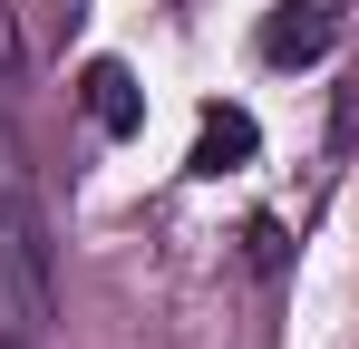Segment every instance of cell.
<instances>
[{"instance_id":"3957f363","label":"cell","mask_w":359,"mask_h":349,"mask_svg":"<svg viewBox=\"0 0 359 349\" xmlns=\"http://www.w3.org/2000/svg\"><path fill=\"white\" fill-rule=\"evenodd\" d=\"M78 97H88V116H97V126H107V136H136V126H146V88H136V78H126L117 58H97V68H88V78H78Z\"/></svg>"},{"instance_id":"277c9868","label":"cell","mask_w":359,"mask_h":349,"mask_svg":"<svg viewBox=\"0 0 359 349\" xmlns=\"http://www.w3.org/2000/svg\"><path fill=\"white\" fill-rule=\"evenodd\" d=\"M252 116L243 107H204V136H194V174H233V165H252Z\"/></svg>"},{"instance_id":"5b68a950","label":"cell","mask_w":359,"mask_h":349,"mask_svg":"<svg viewBox=\"0 0 359 349\" xmlns=\"http://www.w3.org/2000/svg\"><path fill=\"white\" fill-rule=\"evenodd\" d=\"M0 78H10V29H0Z\"/></svg>"},{"instance_id":"7a4b0ae2","label":"cell","mask_w":359,"mask_h":349,"mask_svg":"<svg viewBox=\"0 0 359 349\" xmlns=\"http://www.w3.org/2000/svg\"><path fill=\"white\" fill-rule=\"evenodd\" d=\"M330 39H340V0H282V10L262 20V58H282V68L320 58Z\"/></svg>"},{"instance_id":"6da1fadb","label":"cell","mask_w":359,"mask_h":349,"mask_svg":"<svg viewBox=\"0 0 359 349\" xmlns=\"http://www.w3.org/2000/svg\"><path fill=\"white\" fill-rule=\"evenodd\" d=\"M0 272H10V320L39 330V320H49V282H39V214H29V184H20L10 136H0Z\"/></svg>"}]
</instances>
